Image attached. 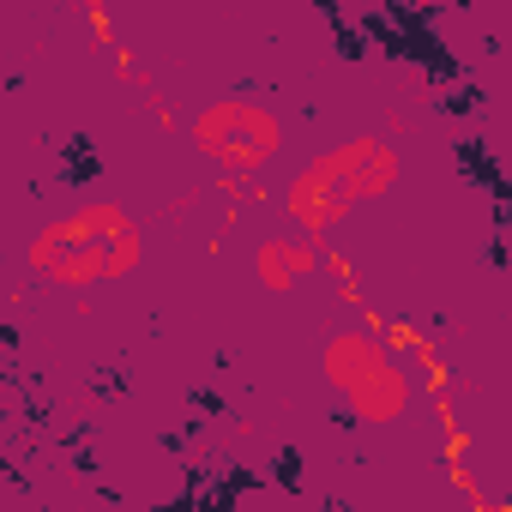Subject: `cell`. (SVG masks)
Here are the masks:
<instances>
[{
    "label": "cell",
    "instance_id": "obj_1",
    "mask_svg": "<svg viewBox=\"0 0 512 512\" xmlns=\"http://www.w3.org/2000/svg\"><path fill=\"white\" fill-rule=\"evenodd\" d=\"M139 260V223L121 205H85L61 223H49L31 241V266L49 284H97V278H121Z\"/></svg>",
    "mask_w": 512,
    "mask_h": 512
},
{
    "label": "cell",
    "instance_id": "obj_2",
    "mask_svg": "<svg viewBox=\"0 0 512 512\" xmlns=\"http://www.w3.org/2000/svg\"><path fill=\"white\" fill-rule=\"evenodd\" d=\"M326 380L356 422H392L410 410V368L368 332H338L326 344Z\"/></svg>",
    "mask_w": 512,
    "mask_h": 512
},
{
    "label": "cell",
    "instance_id": "obj_3",
    "mask_svg": "<svg viewBox=\"0 0 512 512\" xmlns=\"http://www.w3.org/2000/svg\"><path fill=\"white\" fill-rule=\"evenodd\" d=\"M193 145H199L205 157H217L229 175H253V169H266V163L278 157L284 127H278L272 109L229 97V103H211V109L193 115Z\"/></svg>",
    "mask_w": 512,
    "mask_h": 512
},
{
    "label": "cell",
    "instance_id": "obj_4",
    "mask_svg": "<svg viewBox=\"0 0 512 512\" xmlns=\"http://www.w3.org/2000/svg\"><path fill=\"white\" fill-rule=\"evenodd\" d=\"M326 163L344 175L350 199H380V193L398 181V151H392L386 139H374V133H362V139H344L338 151H326Z\"/></svg>",
    "mask_w": 512,
    "mask_h": 512
},
{
    "label": "cell",
    "instance_id": "obj_5",
    "mask_svg": "<svg viewBox=\"0 0 512 512\" xmlns=\"http://www.w3.org/2000/svg\"><path fill=\"white\" fill-rule=\"evenodd\" d=\"M356 199H350V187H344V175L320 157V163H308L296 181H290V217L308 229V235H320L326 223H338L344 211H350Z\"/></svg>",
    "mask_w": 512,
    "mask_h": 512
},
{
    "label": "cell",
    "instance_id": "obj_6",
    "mask_svg": "<svg viewBox=\"0 0 512 512\" xmlns=\"http://www.w3.org/2000/svg\"><path fill=\"white\" fill-rule=\"evenodd\" d=\"M314 266H320V247L308 241V229H302L296 241H290V235H272V241H260V253H253V272H260V284L278 290V296L296 290Z\"/></svg>",
    "mask_w": 512,
    "mask_h": 512
}]
</instances>
